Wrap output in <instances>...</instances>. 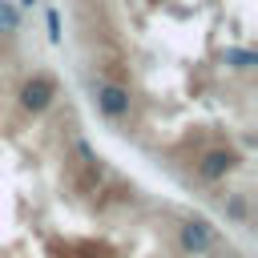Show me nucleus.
Listing matches in <instances>:
<instances>
[{
  "instance_id": "obj_1",
  "label": "nucleus",
  "mask_w": 258,
  "mask_h": 258,
  "mask_svg": "<svg viewBox=\"0 0 258 258\" xmlns=\"http://www.w3.org/2000/svg\"><path fill=\"white\" fill-rule=\"evenodd\" d=\"M0 258H246L194 206L141 189L73 129H0Z\"/></svg>"
},
{
  "instance_id": "obj_2",
  "label": "nucleus",
  "mask_w": 258,
  "mask_h": 258,
  "mask_svg": "<svg viewBox=\"0 0 258 258\" xmlns=\"http://www.w3.org/2000/svg\"><path fill=\"white\" fill-rule=\"evenodd\" d=\"M24 4H32V0H24Z\"/></svg>"
}]
</instances>
